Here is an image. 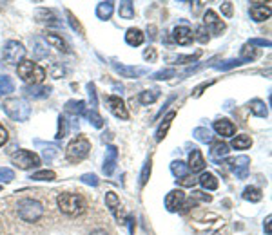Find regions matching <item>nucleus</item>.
Returning a JSON list of instances; mask_svg holds the SVG:
<instances>
[{
	"label": "nucleus",
	"mask_w": 272,
	"mask_h": 235,
	"mask_svg": "<svg viewBox=\"0 0 272 235\" xmlns=\"http://www.w3.org/2000/svg\"><path fill=\"white\" fill-rule=\"evenodd\" d=\"M57 205L60 208V212L66 215H71V217H76V215H82L84 212L87 210V201L82 197L80 194H71V192H66V194H60L57 199Z\"/></svg>",
	"instance_id": "nucleus-1"
},
{
	"label": "nucleus",
	"mask_w": 272,
	"mask_h": 235,
	"mask_svg": "<svg viewBox=\"0 0 272 235\" xmlns=\"http://www.w3.org/2000/svg\"><path fill=\"white\" fill-rule=\"evenodd\" d=\"M18 78L25 82L28 85H40L45 78V71L33 60H22L17 67Z\"/></svg>",
	"instance_id": "nucleus-2"
},
{
	"label": "nucleus",
	"mask_w": 272,
	"mask_h": 235,
	"mask_svg": "<svg viewBox=\"0 0 272 235\" xmlns=\"http://www.w3.org/2000/svg\"><path fill=\"white\" fill-rule=\"evenodd\" d=\"M17 214L25 223H37L44 215V207L37 199H22L17 205Z\"/></svg>",
	"instance_id": "nucleus-3"
},
{
	"label": "nucleus",
	"mask_w": 272,
	"mask_h": 235,
	"mask_svg": "<svg viewBox=\"0 0 272 235\" xmlns=\"http://www.w3.org/2000/svg\"><path fill=\"white\" fill-rule=\"evenodd\" d=\"M2 107L13 121H28L29 116H31V107L22 98H8Z\"/></svg>",
	"instance_id": "nucleus-4"
},
{
	"label": "nucleus",
	"mask_w": 272,
	"mask_h": 235,
	"mask_svg": "<svg viewBox=\"0 0 272 235\" xmlns=\"http://www.w3.org/2000/svg\"><path fill=\"white\" fill-rule=\"evenodd\" d=\"M91 152V141L86 136H76L69 141L66 149V157L71 163H78V161L86 159Z\"/></svg>",
	"instance_id": "nucleus-5"
},
{
	"label": "nucleus",
	"mask_w": 272,
	"mask_h": 235,
	"mask_svg": "<svg viewBox=\"0 0 272 235\" xmlns=\"http://www.w3.org/2000/svg\"><path fill=\"white\" fill-rule=\"evenodd\" d=\"M11 163L20 170H29V169H37L40 165V156L31 150H17L15 154H11Z\"/></svg>",
	"instance_id": "nucleus-6"
},
{
	"label": "nucleus",
	"mask_w": 272,
	"mask_h": 235,
	"mask_svg": "<svg viewBox=\"0 0 272 235\" xmlns=\"http://www.w3.org/2000/svg\"><path fill=\"white\" fill-rule=\"evenodd\" d=\"M2 56H4V60L8 63H11V65H18V63L24 60L25 56V49L24 46H22L20 42H8L4 47V53H2Z\"/></svg>",
	"instance_id": "nucleus-7"
},
{
	"label": "nucleus",
	"mask_w": 272,
	"mask_h": 235,
	"mask_svg": "<svg viewBox=\"0 0 272 235\" xmlns=\"http://www.w3.org/2000/svg\"><path fill=\"white\" fill-rule=\"evenodd\" d=\"M203 25H205L207 31H210L214 37H220V35L225 31V22H223L212 9H207L205 15H203Z\"/></svg>",
	"instance_id": "nucleus-8"
},
{
	"label": "nucleus",
	"mask_w": 272,
	"mask_h": 235,
	"mask_svg": "<svg viewBox=\"0 0 272 235\" xmlns=\"http://www.w3.org/2000/svg\"><path fill=\"white\" fill-rule=\"evenodd\" d=\"M105 205H107V208L111 210V214L115 215L116 221H118L120 224H124L125 212H124V208H122V203H120L118 195H116L115 192H107V194H105Z\"/></svg>",
	"instance_id": "nucleus-9"
},
{
	"label": "nucleus",
	"mask_w": 272,
	"mask_h": 235,
	"mask_svg": "<svg viewBox=\"0 0 272 235\" xmlns=\"http://www.w3.org/2000/svg\"><path fill=\"white\" fill-rule=\"evenodd\" d=\"M185 203V194L183 190H171L169 194L165 195V208L169 212H178Z\"/></svg>",
	"instance_id": "nucleus-10"
},
{
	"label": "nucleus",
	"mask_w": 272,
	"mask_h": 235,
	"mask_svg": "<svg viewBox=\"0 0 272 235\" xmlns=\"http://www.w3.org/2000/svg\"><path fill=\"white\" fill-rule=\"evenodd\" d=\"M107 107L116 118H120V120H129V111H127V107H125L124 99L120 98V96H109Z\"/></svg>",
	"instance_id": "nucleus-11"
},
{
	"label": "nucleus",
	"mask_w": 272,
	"mask_h": 235,
	"mask_svg": "<svg viewBox=\"0 0 272 235\" xmlns=\"http://www.w3.org/2000/svg\"><path fill=\"white\" fill-rule=\"evenodd\" d=\"M173 38L178 46H191L194 40V35L191 31V27H187V25H178L173 31Z\"/></svg>",
	"instance_id": "nucleus-12"
},
{
	"label": "nucleus",
	"mask_w": 272,
	"mask_h": 235,
	"mask_svg": "<svg viewBox=\"0 0 272 235\" xmlns=\"http://www.w3.org/2000/svg\"><path fill=\"white\" fill-rule=\"evenodd\" d=\"M116 163H118V149L115 145H109L107 150H105V161H103V174L105 176H113L116 169Z\"/></svg>",
	"instance_id": "nucleus-13"
},
{
	"label": "nucleus",
	"mask_w": 272,
	"mask_h": 235,
	"mask_svg": "<svg viewBox=\"0 0 272 235\" xmlns=\"http://www.w3.org/2000/svg\"><path fill=\"white\" fill-rule=\"evenodd\" d=\"M113 67H115V71L122 78H140L142 75L147 73L145 67H129L124 65V63H113Z\"/></svg>",
	"instance_id": "nucleus-14"
},
{
	"label": "nucleus",
	"mask_w": 272,
	"mask_h": 235,
	"mask_svg": "<svg viewBox=\"0 0 272 235\" xmlns=\"http://www.w3.org/2000/svg\"><path fill=\"white\" fill-rule=\"evenodd\" d=\"M232 170H234L236 178L238 179H245L249 176V165H251V159L247 156H238L236 159L231 161Z\"/></svg>",
	"instance_id": "nucleus-15"
},
{
	"label": "nucleus",
	"mask_w": 272,
	"mask_h": 235,
	"mask_svg": "<svg viewBox=\"0 0 272 235\" xmlns=\"http://www.w3.org/2000/svg\"><path fill=\"white\" fill-rule=\"evenodd\" d=\"M212 128H214L222 138H231V136H234V132H236L234 123H232L231 120H227V118L216 120L214 123H212Z\"/></svg>",
	"instance_id": "nucleus-16"
},
{
	"label": "nucleus",
	"mask_w": 272,
	"mask_h": 235,
	"mask_svg": "<svg viewBox=\"0 0 272 235\" xmlns=\"http://www.w3.org/2000/svg\"><path fill=\"white\" fill-rule=\"evenodd\" d=\"M187 169L193 170V172H202V170L205 169V159H203L202 152H200L198 149H193V152L189 154Z\"/></svg>",
	"instance_id": "nucleus-17"
},
{
	"label": "nucleus",
	"mask_w": 272,
	"mask_h": 235,
	"mask_svg": "<svg viewBox=\"0 0 272 235\" xmlns=\"http://www.w3.org/2000/svg\"><path fill=\"white\" fill-rule=\"evenodd\" d=\"M45 42L49 44V46H53L55 49H58L60 53H69V46H67V42L64 40L60 35H55V33H47L45 35Z\"/></svg>",
	"instance_id": "nucleus-18"
},
{
	"label": "nucleus",
	"mask_w": 272,
	"mask_h": 235,
	"mask_svg": "<svg viewBox=\"0 0 272 235\" xmlns=\"http://www.w3.org/2000/svg\"><path fill=\"white\" fill-rule=\"evenodd\" d=\"M251 17L256 22H265L270 17V8H265V4H251Z\"/></svg>",
	"instance_id": "nucleus-19"
},
{
	"label": "nucleus",
	"mask_w": 272,
	"mask_h": 235,
	"mask_svg": "<svg viewBox=\"0 0 272 235\" xmlns=\"http://www.w3.org/2000/svg\"><path fill=\"white\" fill-rule=\"evenodd\" d=\"M25 96L29 98H47L51 94V87H44V85H28L24 87Z\"/></svg>",
	"instance_id": "nucleus-20"
},
{
	"label": "nucleus",
	"mask_w": 272,
	"mask_h": 235,
	"mask_svg": "<svg viewBox=\"0 0 272 235\" xmlns=\"http://www.w3.org/2000/svg\"><path fill=\"white\" fill-rule=\"evenodd\" d=\"M144 40H145V35L142 33L140 29H136V27L127 29V33H125V42H127L131 47L142 46V44H144Z\"/></svg>",
	"instance_id": "nucleus-21"
},
{
	"label": "nucleus",
	"mask_w": 272,
	"mask_h": 235,
	"mask_svg": "<svg viewBox=\"0 0 272 235\" xmlns=\"http://www.w3.org/2000/svg\"><path fill=\"white\" fill-rule=\"evenodd\" d=\"M174 116H176L174 111L167 112V116L164 118V121H161L160 127H158V130H156V141H164V138L167 136V130H169L171 123H173V120H174Z\"/></svg>",
	"instance_id": "nucleus-22"
},
{
	"label": "nucleus",
	"mask_w": 272,
	"mask_h": 235,
	"mask_svg": "<svg viewBox=\"0 0 272 235\" xmlns=\"http://www.w3.org/2000/svg\"><path fill=\"white\" fill-rule=\"evenodd\" d=\"M227 154H229V145L223 143V141H216V143H212V149H210V157H212L216 163H220V161H222V157H227Z\"/></svg>",
	"instance_id": "nucleus-23"
},
{
	"label": "nucleus",
	"mask_w": 272,
	"mask_h": 235,
	"mask_svg": "<svg viewBox=\"0 0 272 235\" xmlns=\"http://www.w3.org/2000/svg\"><path fill=\"white\" fill-rule=\"evenodd\" d=\"M249 109H251V112L254 116H258V118H267L268 116V109H267V105H265V102L263 99H251L249 102Z\"/></svg>",
	"instance_id": "nucleus-24"
},
{
	"label": "nucleus",
	"mask_w": 272,
	"mask_h": 235,
	"mask_svg": "<svg viewBox=\"0 0 272 235\" xmlns=\"http://www.w3.org/2000/svg\"><path fill=\"white\" fill-rule=\"evenodd\" d=\"M113 11H115V4H113V2H100V4L96 6V17H98L100 20H109Z\"/></svg>",
	"instance_id": "nucleus-25"
},
{
	"label": "nucleus",
	"mask_w": 272,
	"mask_h": 235,
	"mask_svg": "<svg viewBox=\"0 0 272 235\" xmlns=\"http://www.w3.org/2000/svg\"><path fill=\"white\" fill-rule=\"evenodd\" d=\"M193 138L200 143H212L214 136H212V132L209 130L207 127H198L193 130Z\"/></svg>",
	"instance_id": "nucleus-26"
},
{
	"label": "nucleus",
	"mask_w": 272,
	"mask_h": 235,
	"mask_svg": "<svg viewBox=\"0 0 272 235\" xmlns=\"http://www.w3.org/2000/svg\"><path fill=\"white\" fill-rule=\"evenodd\" d=\"M66 112L73 116L84 114V112H86V104H84L82 99H69L66 104Z\"/></svg>",
	"instance_id": "nucleus-27"
},
{
	"label": "nucleus",
	"mask_w": 272,
	"mask_h": 235,
	"mask_svg": "<svg viewBox=\"0 0 272 235\" xmlns=\"http://www.w3.org/2000/svg\"><path fill=\"white\" fill-rule=\"evenodd\" d=\"M198 183L205 190H216V188H218V185H220L218 179H216V176H214V174H210V172H203L202 178L198 179Z\"/></svg>",
	"instance_id": "nucleus-28"
},
{
	"label": "nucleus",
	"mask_w": 272,
	"mask_h": 235,
	"mask_svg": "<svg viewBox=\"0 0 272 235\" xmlns=\"http://www.w3.org/2000/svg\"><path fill=\"white\" fill-rule=\"evenodd\" d=\"M243 199L251 203H258L263 199V192H261V188H258V186H247V188L243 190Z\"/></svg>",
	"instance_id": "nucleus-29"
},
{
	"label": "nucleus",
	"mask_w": 272,
	"mask_h": 235,
	"mask_svg": "<svg viewBox=\"0 0 272 235\" xmlns=\"http://www.w3.org/2000/svg\"><path fill=\"white\" fill-rule=\"evenodd\" d=\"M37 18L40 22H47V24H53V25H58L60 22H58L57 15H55L51 9H38L37 13Z\"/></svg>",
	"instance_id": "nucleus-30"
},
{
	"label": "nucleus",
	"mask_w": 272,
	"mask_h": 235,
	"mask_svg": "<svg viewBox=\"0 0 272 235\" xmlns=\"http://www.w3.org/2000/svg\"><path fill=\"white\" fill-rule=\"evenodd\" d=\"M251 145H252V140L247 134H239V136H236L234 140H232V147H234L236 150H245V149H249Z\"/></svg>",
	"instance_id": "nucleus-31"
},
{
	"label": "nucleus",
	"mask_w": 272,
	"mask_h": 235,
	"mask_svg": "<svg viewBox=\"0 0 272 235\" xmlns=\"http://www.w3.org/2000/svg\"><path fill=\"white\" fill-rule=\"evenodd\" d=\"M187 163H183V161H173L171 163V172H173V176H176L178 179H181V178H185L187 176Z\"/></svg>",
	"instance_id": "nucleus-32"
},
{
	"label": "nucleus",
	"mask_w": 272,
	"mask_h": 235,
	"mask_svg": "<svg viewBox=\"0 0 272 235\" xmlns=\"http://www.w3.org/2000/svg\"><path fill=\"white\" fill-rule=\"evenodd\" d=\"M29 179H35V181H53V179H57V174L53 170H38Z\"/></svg>",
	"instance_id": "nucleus-33"
},
{
	"label": "nucleus",
	"mask_w": 272,
	"mask_h": 235,
	"mask_svg": "<svg viewBox=\"0 0 272 235\" xmlns=\"http://www.w3.org/2000/svg\"><path fill=\"white\" fill-rule=\"evenodd\" d=\"M84 114H86V118L89 120V123L93 125V127H96V128L103 127V118L96 111H93V109H91V111H86Z\"/></svg>",
	"instance_id": "nucleus-34"
},
{
	"label": "nucleus",
	"mask_w": 272,
	"mask_h": 235,
	"mask_svg": "<svg viewBox=\"0 0 272 235\" xmlns=\"http://www.w3.org/2000/svg\"><path fill=\"white\" fill-rule=\"evenodd\" d=\"M151 169H153V161H151V159H147V161H145L144 169H142L140 181H138V185H140V188H144V186L147 185L149 178H151Z\"/></svg>",
	"instance_id": "nucleus-35"
},
{
	"label": "nucleus",
	"mask_w": 272,
	"mask_h": 235,
	"mask_svg": "<svg viewBox=\"0 0 272 235\" xmlns=\"http://www.w3.org/2000/svg\"><path fill=\"white\" fill-rule=\"evenodd\" d=\"M158 98H160V91H144V92H140V104H144V105L154 104Z\"/></svg>",
	"instance_id": "nucleus-36"
},
{
	"label": "nucleus",
	"mask_w": 272,
	"mask_h": 235,
	"mask_svg": "<svg viewBox=\"0 0 272 235\" xmlns=\"http://www.w3.org/2000/svg\"><path fill=\"white\" fill-rule=\"evenodd\" d=\"M15 91V83L9 76H0V94H9Z\"/></svg>",
	"instance_id": "nucleus-37"
},
{
	"label": "nucleus",
	"mask_w": 272,
	"mask_h": 235,
	"mask_svg": "<svg viewBox=\"0 0 272 235\" xmlns=\"http://www.w3.org/2000/svg\"><path fill=\"white\" fill-rule=\"evenodd\" d=\"M254 58H258V51H256L254 47L249 46V44L241 47V58H239L241 62H251V60H254Z\"/></svg>",
	"instance_id": "nucleus-38"
},
{
	"label": "nucleus",
	"mask_w": 272,
	"mask_h": 235,
	"mask_svg": "<svg viewBox=\"0 0 272 235\" xmlns=\"http://www.w3.org/2000/svg\"><path fill=\"white\" fill-rule=\"evenodd\" d=\"M120 17L122 18L134 17V6H132V2H122L120 4Z\"/></svg>",
	"instance_id": "nucleus-39"
},
{
	"label": "nucleus",
	"mask_w": 272,
	"mask_h": 235,
	"mask_svg": "<svg viewBox=\"0 0 272 235\" xmlns=\"http://www.w3.org/2000/svg\"><path fill=\"white\" fill-rule=\"evenodd\" d=\"M31 44H33V47H35V56H37V58H45V56H47L49 49H45V46L42 44L40 40H38V38L31 40Z\"/></svg>",
	"instance_id": "nucleus-40"
},
{
	"label": "nucleus",
	"mask_w": 272,
	"mask_h": 235,
	"mask_svg": "<svg viewBox=\"0 0 272 235\" xmlns=\"http://www.w3.org/2000/svg\"><path fill=\"white\" fill-rule=\"evenodd\" d=\"M241 60H236V58H232V60H225V62H222V63H218V65H214L218 71H229V69H234V67H238V65H241Z\"/></svg>",
	"instance_id": "nucleus-41"
},
{
	"label": "nucleus",
	"mask_w": 272,
	"mask_h": 235,
	"mask_svg": "<svg viewBox=\"0 0 272 235\" xmlns=\"http://www.w3.org/2000/svg\"><path fill=\"white\" fill-rule=\"evenodd\" d=\"M202 54V51H196L194 54H187V56H176V58H169V60H174L176 63H193L198 60V56Z\"/></svg>",
	"instance_id": "nucleus-42"
},
{
	"label": "nucleus",
	"mask_w": 272,
	"mask_h": 235,
	"mask_svg": "<svg viewBox=\"0 0 272 235\" xmlns=\"http://www.w3.org/2000/svg\"><path fill=\"white\" fill-rule=\"evenodd\" d=\"M176 76V69H161L153 75V80H169Z\"/></svg>",
	"instance_id": "nucleus-43"
},
{
	"label": "nucleus",
	"mask_w": 272,
	"mask_h": 235,
	"mask_svg": "<svg viewBox=\"0 0 272 235\" xmlns=\"http://www.w3.org/2000/svg\"><path fill=\"white\" fill-rule=\"evenodd\" d=\"M196 40L200 42V44H207V42H209V31H207L205 29V25H198V27H196Z\"/></svg>",
	"instance_id": "nucleus-44"
},
{
	"label": "nucleus",
	"mask_w": 272,
	"mask_h": 235,
	"mask_svg": "<svg viewBox=\"0 0 272 235\" xmlns=\"http://www.w3.org/2000/svg\"><path fill=\"white\" fill-rule=\"evenodd\" d=\"M15 179V172L11 169H0V183H11Z\"/></svg>",
	"instance_id": "nucleus-45"
},
{
	"label": "nucleus",
	"mask_w": 272,
	"mask_h": 235,
	"mask_svg": "<svg viewBox=\"0 0 272 235\" xmlns=\"http://www.w3.org/2000/svg\"><path fill=\"white\" fill-rule=\"evenodd\" d=\"M67 18H69V24H71V27L74 29V31H78L80 35H84V27H82V24L78 22V18L74 17L73 13L71 11H67Z\"/></svg>",
	"instance_id": "nucleus-46"
},
{
	"label": "nucleus",
	"mask_w": 272,
	"mask_h": 235,
	"mask_svg": "<svg viewBox=\"0 0 272 235\" xmlns=\"http://www.w3.org/2000/svg\"><path fill=\"white\" fill-rule=\"evenodd\" d=\"M66 132H67V128H66V118L64 116H60L58 118V130H57V140H62V138H66Z\"/></svg>",
	"instance_id": "nucleus-47"
},
{
	"label": "nucleus",
	"mask_w": 272,
	"mask_h": 235,
	"mask_svg": "<svg viewBox=\"0 0 272 235\" xmlns=\"http://www.w3.org/2000/svg\"><path fill=\"white\" fill-rule=\"evenodd\" d=\"M87 91H89V98H91V109L95 111V107L98 105V99H96V89L95 83H87Z\"/></svg>",
	"instance_id": "nucleus-48"
},
{
	"label": "nucleus",
	"mask_w": 272,
	"mask_h": 235,
	"mask_svg": "<svg viewBox=\"0 0 272 235\" xmlns=\"http://www.w3.org/2000/svg\"><path fill=\"white\" fill-rule=\"evenodd\" d=\"M82 183H86V185H91V186H98V178H96L95 174H84L82 178Z\"/></svg>",
	"instance_id": "nucleus-49"
},
{
	"label": "nucleus",
	"mask_w": 272,
	"mask_h": 235,
	"mask_svg": "<svg viewBox=\"0 0 272 235\" xmlns=\"http://www.w3.org/2000/svg\"><path fill=\"white\" fill-rule=\"evenodd\" d=\"M57 150L58 149L55 147V145H47V147H45V150H44V159L51 161L55 156H57Z\"/></svg>",
	"instance_id": "nucleus-50"
},
{
	"label": "nucleus",
	"mask_w": 272,
	"mask_h": 235,
	"mask_svg": "<svg viewBox=\"0 0 272 235\" xmlns=\"http://www.w3.org/2000/svg\"><path fill=\"white\" fill-rule=\"evenodd\" d=\"M191 199H194V203H196V201H205V203H209L212 197H210L209 194H203V192H193V194H191Z\"/></svg>",
	"instance_id": "nucleus-51"
},
{
	"label": "nucleus",
	"mask_w": 272,
	"mask_h": 235,
	"mask_svg": "<svg viewBox=\"0 0 272 235\" xmlns=\"http://www.w3.org/2000/svg\"><path fill=\"white\" fill-rule=\"evenodd\" d=\"M144 58L147 62H154V60H156V49H154V47H147V49L144 51Z\"/></svg>",
	"instance_id": "nucleus-52"
},
{
	"label": "nucleus",
	"mask_w": 272,
	"mask_h": 235,
	"mask_svg": "<svg viewBox=\"0 0 272 235\" xmlns=\"http://www.w3.org/2000/svg\"><path fill=\"white\" fill-rule=\"evenodd\" d=\"M249 46H260V47H270V42L268 40H263V38H252L251 42H249Z\"/></svg>",
	"instance_id": "nucleus-53"
},
{
	"label": "nucleus",
	"mask_w": 272,
	"mask_h": 235,
	"mask_svg": "<svg viewBox=\"0 0 272 235\" xmlns=\"http://www.w3.org/2000/svg\"><path fill=\"white\" fill-rule=\"evenodd\" d=\"M178 183H180L181 186H194V185H196V183H198V179L191 178V176H185V178L178 179Z\"/></svg>",
	"instance_id": "nucleus-54"
},
{
	"label": "nucleus",
	"mask_w": 272,
	"mask_h": 235,
	"mask_svg": "<svg viewBox=\"0 0 272 235\" xmlns=\"http://www.w3.org/2000/svg\"><path fill=\"white\" fill-rule=\"evenodd\" d=\"M6 141H8V130L2 123H0V147H4Z\"/></svg>",
	"instance_id": "nucleus-55"
},
{
	"label": "nucleus",
	"mask_w": 272,
	"mask_h": 235,
	"mask_svg": "<svg viewBox=\"0 0 272 235\" xmlns=\"http://www.w3.org/2000/svg\"><path fill=\"white\" fill-rule=\"evenodd\" d=\"M209 85H212V82H205V83H202L200 87H196V89H194V92H193V98H198V96L202 94L203 89H207Z\"/></svg>",
	"instance_id": "nucleus-56"
},
{
	"label": "nucleus",
	"mask_w": 272,
	"mask_h": 235,
	"mask_svg": "<svg viewBox=\"0 0 272 235\" xmlns=\"http://www.w3.org/2000/svg\"><path fill=\"white\" fill-rule=\"evenodd\" d=\"M222 11H223V15H225V17H232V4H231V2H223Z\"/></svg>",
	"instance_id": "nucleus-57"
},
{
	"label": "nucleus",
	"mask_w": 272,
	"mask_h": 235,
	"mask_svg": "<svg viewBox=\"0 0 272 235\" xmlns=\"http://www.w3.org/2000/svg\"><path fill=\"white\" fill-rule=\"evenodd\" d=\"M270 221H272V217L270 215H267V219H265V230H267L268 235H270Z\"/></svg>",
	"instance_id": "nucleus-58"
},
{
	"label": "nucleus",
	"mask_w": 272,
	"mask_h": 235,
	"mask_svg": "<svg viewBox=\"0 0 272 235\" xmlns=\"http://www.w3.org/2000/svg\"><path fill=\"white\" fill-rule=\"evenodd\" d=\"M89 235H109L105 230H95V231H91Z\"/></svg>",
	"instance_id": "nucleus-59"
},
{
	"label": "nucleus",
	"mask_w": 272,
	"mask_h": 235,
	"mask_svg": "<svg viewBox=\"0 0 272 235\" xmlns=\"http://www.w3.org/2000/svg\"><path fill=\"white\" fill-rule=\"evenodd\" d=\"M129 223H131V233H132V231H134V219L129 217Z\"/></svg>",
	"instance_id": "nucleus-60"
}]
</instances>
